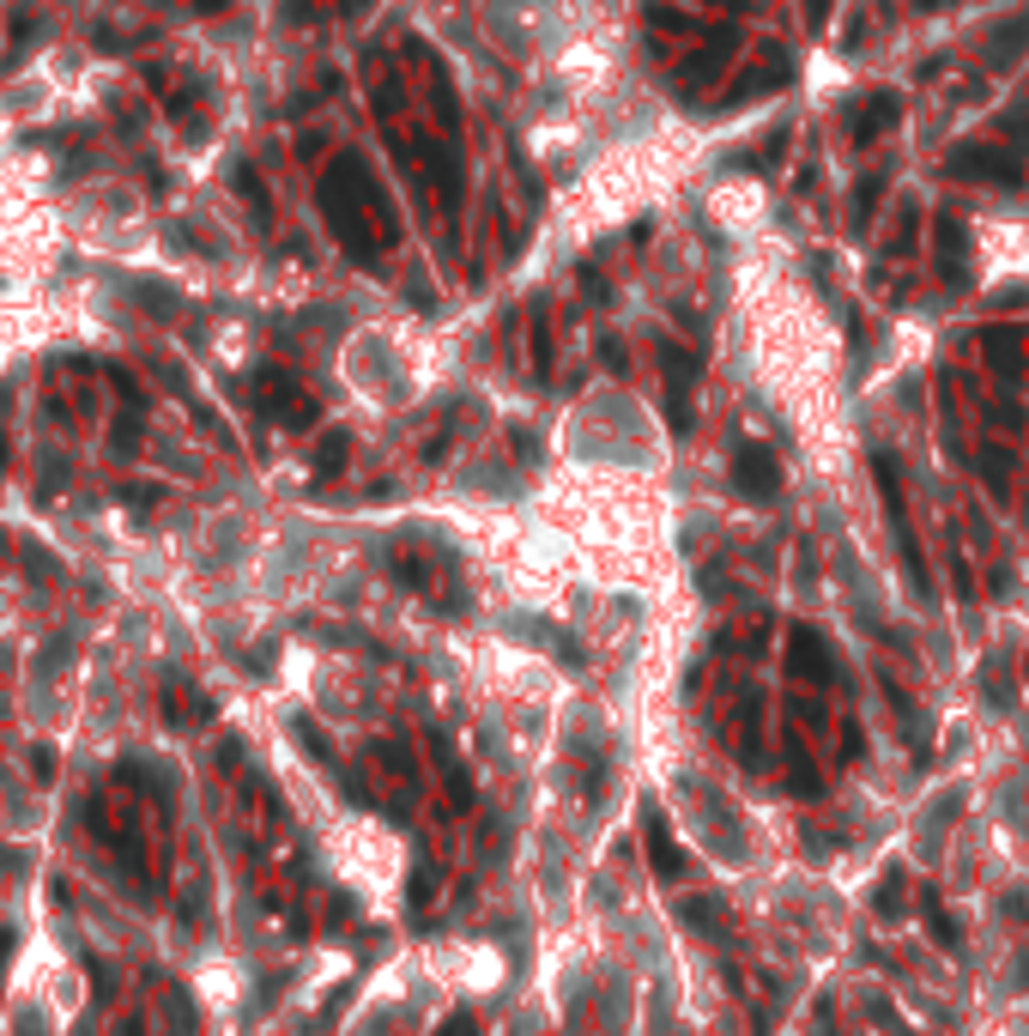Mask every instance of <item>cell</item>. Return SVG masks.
<instances>
[{"label":"cell","instance_id":"10","mask_svg":"<svg viewBox=\"0 0 1029 1036\" xmlns=\"http://www.w3.org/2000/svg\"><path fill=\"white\" fill-rule=\"evenodd\" d=\"M782 758H787V776H794V794H799V801H818L823 782H818V770H811V758H806V746H799V734H782Z\"/></svg>","mask_w":1029,"mask_h":1036},{"label":"cell","instance_id":"15","mask_svg":"<svg viewBox=\"0 0 1029 1036\" xmlns=\"http://www.w3.org/2000/svg\"><path fill=\"white\" fill-rule=\"evenodd\" d=\"M727 49H733V37H715V43H709V49H697L691 61H685V73H678V79H685V85H697V79H709V73H715V67H721V55H727Z\"/></svg>","mask_w":1029,"mask_h":1036},{"label":"cell","instance_id":"13","mask_svg":"<svg viewBox=\"0 0 1029 1036\" xmlns=\"http://www.w3.org/2000/svg\"><path fill=\"white\" fill-rule=\"evenodd\" d=\"M164 715H169V722H207V715H212V703H207V697H195L188 685H169Z\"/></svg>","mask_w":1029,"mask_h":1036},{"label":"cell","instance_id":"14","mask_svg":"<svg viewBox=\"0 0 1029 1036\" xmlns=\"http://www.w3.org/2000/svg\"><path fill=\"white\" fill-rule=\"evenodd\" d=\"M346 455H352V436H346V431H327V443L315 449V479H334V473L346 467Z\"/></svg>","mask_w":1029,"mask_h":1036},{"label":"cell","instance_id":"2","mask_svg":"<svg viewBox=\"0 0 1029 1036\" xmlns=\"http://www.w3.org/2000/svg\"><path fill=\"white\" fill-rule=\"evenodd\" d=\"M873 473H878V486H885V503H890V527H897V546H902V564H909V582H914V594H926V601H933V577H926V564H921V546H914L909 510H902V479H897V461H890V455H873Z\"/></svg>","mask_w":1029,"mask_h":1036},{"label":"cell","instance_id":"21","mask_svg":"<svg viewBox=\"0 0 1029 1036\" xmlns=\"http://www.w3.org/2000/svg\"><path fill=\"white\" fill-rule=\"evenodd\" d=\"M0 467H7V436H0Z\"/></svg>","mask_w":1029,"mask_h":1036},{"label":"cell","instance_id":"19","mask_svg":"<svg viewBox=\"0 0 1029 1036\" xmlns=\"http://www.w3.org/2000/svg\"><path fill=\"white\" fill-rule=\"evenodd\" d=\"M981 473H987L993 491H1005V455H999V449H987V455H981Z\"/></svg>","mask_w":1029,"mask_h":1036},{"label":"cell","instance_id":"18","mask_svg":"<svg viewBox=\"0 0 1029 1036\" xmlns=\"http://www.w3.org/2000/svg\"><path fill=\"white\" fill-rule=\"evenodd\" d=\"M981 679H987V703H1012V685H1005V667H999V661H987V667H981Z\"/></svg>","mask_w":1029,"mask_h":1036},{"label":"cell","instance_id":"5","mask_svg":"<svg viewBox=\"0 0 1029 1036\" xmlns=\"http://www.w3.org/2000/svg\"><path fill=\"white\" fill-rule=\"evenodd\" d=\"M951 171L957 176H987V183H1024V164L993 152V145H963V152H951Z\"/></svg>","mask_w":1029,"mask_h":1036},{"label":"cell","instance_id":"11","mask_svg":"<svg viewBox=\"0 0 1029 1036\" xmlns=\"http://www.w3.org/2000/svg\"><path fill=\"white\" fill-rule=\"evenodd\" d=\"M885 697H890V709H897V722H902V740L914 746V764H926L933 752H926V727L914 722V703H909V691H902L897 679H885Z\"/></svg>","mask_w":1029,"mask_h":1036},{"label":"cell","instance_id":"4","mask_svg":"<svg viewBox=\"0 0 1029 1036\" xmlns=\"http://www.w3.org/2000/svg\"><path fill=\"white\" fill-rule=\"evenodd\" d=\"M255 394H261V407L273 412V419L315 424V400H309V394H297V382H291L285 370H261V376H255Z\"/></svg>","mask_w":1029,"mask_h":1036},{"label":"cell","instance_id":"1","mask_svg":"<svg viewBox=\"0 0 1029 1036\" xmlns=\"http://www.w3.org/2000/svg\"><path fill=\"white\" fill-rule=\"evenodd\" d=\"M787 673L794 679H806V685H847V673H842V661H835V649H830V637L823 630H811V625H794L787 630Z\"/></svg>","mask_w":1029,"mask_h":1036},{"label":"cell","instance_id":"9","mask_svg":"<svg viewBox=\"0 0 1029 1036\" xmlns=\"http://www.w3.org/2000/svg\"><path fill=\"white\" fill-rule=\"evenodd\" d=\"M963 243H969L963 224H957V219H938V273L951 279V286H963V279H969V267H963Z\"/></svg>","mask_w":1029,"mask_h":1036},{"label":"cell","instance_id":"17","mask_svg":"<svg viewBox=\"0 0 1029 1036\" xmlns=\"http://www.w3.org/2000/svg\"><path fill=\"white\" fill-rule=\"evenodd\" d=\"M873 909H878L885 921H897V916H902V873H890V880H885V892L873 897Z\"/></svg>","mask_w":1029,"mask_h":1036},{"label":"cell","instance_id":"20","mask_svg":"<svg viewBox=\"0 0 1029 1036\" xmlns=\"http://www.w3.org/2000/svg\"><path fill=\"white\" fill-rule=\"evenodd\" d=\"M424 897H431V873H424V866H418V873H412V904L424 909Z\"/></svg>","mask_w":1029,"mask_h":1036},{"label":"cell","instance_id":"16","mask_svg":"<svg viewBox=\"0 0 1029 1036\" xmlns=\"http://www.w3.org/2000/svg\"><path fill=\"white\" fill-rule=\"evenodd\" d=\"M885 121H897V97H873V104L861 109V121H854V140H873Z\"/></svg>","mask_w":1029,"mask_h":1036},{"label":"cell","instance_id":"22","mask_svg":"<svg viewBox=\"0 0 1029 1036\" xmlns=\"http://www.w3.org/2000/svg\"><path fill=\"white\" fill-rule=\"evenodd\" d=\"M1024 673H1029V661H1024Z\"/></svg>","mask_w":1029,"mask_h":1036},{"label":"cell","instance_id":"12","mask_svg":"<svg viewBox=\"0 0 1029 1036\" xmlns=\"http://www.w3.org/2000/svg\"><path fill=\"white\" fill-rule=\"evenodd\" d=\"M921 916H926V928H933L938 952H957V945H963V928L951 921V909L938 904V892H921Z\"/></svg>","mask_w":1029,"mask_h":1036},{"label":"cell","instance_id":"8","mask_svg":"<svg viewBox=\"0 0 1029 1036\" xmlns=\"http://www.w3.org/2000/svg\"><path fill=\"white\" fill-rule=\"evenodd\" d=\"M431 752H436V770L448 776V806H455V813H467V806H472V776H467V764L455 758V746H448L443 734H431Z\"/></svg>","mask_w":1029,"mask_h":1036},{"label":"cell","instance_id":"6","mask_svg":"<svg viewBox=\"0 0 1029 1036\" xmlns=\"http://www.w3.org/2000/svg\"><path fill=\"white\" fill-rule=\"evenodd\" d=\"M678 921L691 933H703L709 945L733 940V921H727V909H721V897H685V904H678Z\"/></svg>","mask_w":1029,"mask_h":1036},{"label":"cell","instance_id":"7","mask_svg":"<svg viewBox=\"0 0 1029 1036\" xmlns=\"http://www.w3.org/2000/svg\"><path fill=\"white\" fill-rule=\"evenodd\" d=\"M648 861H654V873H660L666 885L685 880V849H678L673 825H666V818L654 813V806H648Z\"/></svg>","mask_w":1029,"mask_h":1036},{"label":"cell","instance_id":"3","mask_svg":"<svg viewBox=\"0 0 1029 1036\" xmlns=\"http://www.w3.org/2000/svg\"><path fill=\"white\" fill-rule=\"evenodd\" d=\"M733 486H739L751 503H769L775 491H782V461L769 455L763 443H739L733 449Z\"/></svg>","mask_w":1029,"mask_h":1036}]
</instances>
